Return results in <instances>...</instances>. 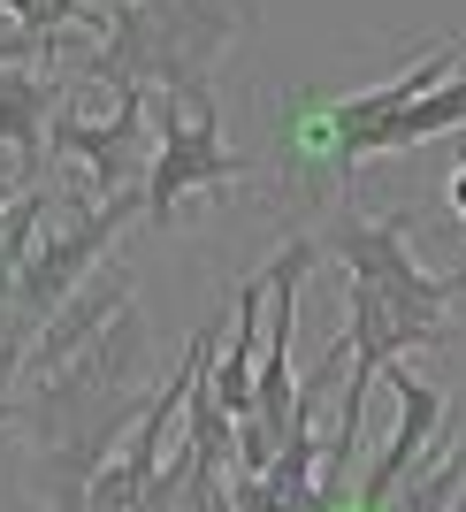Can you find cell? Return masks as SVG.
Instances as JSON below:
<instances>
[{"instance_id":"12","label":"cell","mask_w":466,"mask_h":512,"mask_svg":"<svg viewBox=\"0 0 466 512\" xmlns=\"http://www.w3.org/2000/svg\"><path fill=\"white\" fill-rule=\"evenodd\" d=\"M191 512H237V497H230V474H222V467H199V490H191Z\"/></svg>"},{"instance_id":"13","label":"cell","mask_w":466,"mask_h":512,"mask_svg":"<svg viewBox=\"0 0 466 512\" xmlns=\"http://www.w3.org/2000/svg\"><path fill=\"white\" fill-rule=\"evenodd\" d=\"M451 199H459V207H466V169H459V176H451Z\"/></svg>"},{"instance_id":"4","label":"cell","mask_w":466,"mask_h":512,"mask_svg":"<svg viewBox=\"0 0 466 512\" xmlns=\"http://www.w3.org/2000/svg\"><path fill=\"white\" fill-rule=\"evenodd\" d=\"M245 176V153H230L222 138V107H214V85L199 92H153V169H146V222L169 230L184 199L222 192Z\"/></svg>"},{"instance_id":"3","label":"cell","mask_w":466,"mask_h":512,"mask_svg":"<svg viewBox=\"0 0 466 512\" xmlns=\"http://www.w3.org/2000/svg\"><path fill=\"white\" fill-rule=\"evenodd\" d=\"M260 23V0H115L107 31L77 62V85L107 92H199L214 62Z\"/></svg>"},{"instance_id":"2","label":"cell","mask_w":466,"mask_h":512,"mask_svg":"<svg viewBox=\"0 0 466 512\" xmlns=\"http://www.w3.org/2000/svg\"><path fill=\"white\" fill-rule=\"evenodd\" d=\"M321 253L344 260L352 276V306H344V344H352V367H344V398H337V444L321 451V490L344 497V474H352V451H360V413L375 375L421 352V344L451 337V299L466 291V268L436 276L413 260L398 214H337L321 230Z\"/></svg>"},{"instance_id":"11","label":"cell","mask_w":466,"mask_h":512,"mask_svg":"<svg viewBox=\"0 0 466 512\" xmlns=\"http://www.w3.org/2000/svg\"><path fill=\"white\" fill-rule=\"evenodd\" d=\"M459 497H466V444H444V467L428 459L382 512H459Z\"/></svg>"},{"instance_id":"1","label":"cell","mask_w":466,"mask_h":512,"mask_svg":"<svg viewBox=\"0 0 466 512\" xmlns=\"http://www.w3.org/2000/svg\"><path fill=\"white\" fill-rule=\"evenodd\" d=\"M153 390H161L153 383V329L138 299L54 375L23 383L16 428L31 436V490L46 497V512H92V482L130 444V428L146 421Z\"/></svg>"},{"instance_id":"9","label":"cell","mask_w":466,"mask_h":512,"mask_svg":"<svg viewBox=\"0 0 466 512\" xmlns=\"http://www.w3.org/2000/svg\"><path fill=\"white\" fill-rule=\"evenodd\" d=\"M130 299H138V291H130V268H123V260L92 268V283H85V291H77V299H69L62 314L39 329V344H31V367H23V383H39V375H54L69 352H85V344L100 337V329L123 314Z\"/></svg>"},{"instance_id":"14","label":"cell","mask_w":466,"mask_h":512,"mask_svg":"<svg viewBox=\"0 0 466 512\" xmlns=\"http://www.w3.org/2000/svg\"><path fill=\"white\" fill-rule=\"evenodd\" d=\"M0 207H8V199H0ZM0 237H8V222H0Z\"/></svg>"},{"instance_id":"8","label":"cell","mask_w":466,"mask_h":512,"mask_svg":"<svg viewBox=\"0 0 466 512\" xmlns=\"http://www.w3.org/2000/svg\"><path fill=\"white\" fill-rule=\"evenodd\" d=\"M77 100V69H46V62H0V146L23 153V169L46 161V130L54 115Z\"/></svg>"},{"instance_id":"7","label":"cell","mask_w":466,"mask_h":512,"mask_svg":"<svg viewBox=\"0 0 466 512\" xmlns=\"http://www.w3.org/2000/svg\"><path fill=\"white\" fill-rule=\"evenodd\" d=\"M321 237H291L268 260V352H260V383H253V421L283 444V428L298 421V383H291V329H298V283L314 268Z\"/></svg>"},{"instance_id":"10","label":"cell","mask_w":466,"mask_h":512,"mask_svg":"<svg viewBox=\"0 0 466 512\" xmlns=\"http://www.w3.org/2000/svg\"><path fill=\"white\" fill-rule=\"evenodd\" d=\"M459 123H466V69H459V77H444L428 100H413L398 123H382V130H375V153L428 146V138H444V130H459Z\"/></svg>"},{"instance_id":"5","label":"cell","mask_w":466,"mask_h":512,"mask_svg":"<svg viewBox=\"0 0 466 512\" xmlns=\"http://www.w3.org/2000/svg\"><path fill=\"white\" fill-rule=\"evenodd\" d=\"M46 146L85 169V192L92 199H115V192H146V169H153V92H115L100 123L69 100L46 130Z\"/></svg>"},{"instance_id":"6","label":"cell","mask_w":466,"mask_h":512,"mask_svg":"<svg viewBox=\"0 0 466 512\" xmlns=\"http://www.w3.org/2000/svg\"><path fill=\"white\" fill-rule=\"evenodd\" d=\"M382 383L398 390V428H390V451H382L375 467L360 474V490H352V512H382L390 497L405 490V482H413V474L428 467V459H436V451H444V436H451V398H444L436 383H421V375H413L405 360L390 367Z\"/></svg>"}]
</instances>
